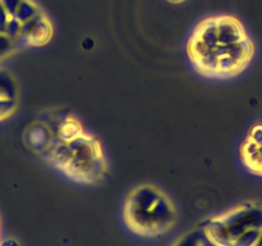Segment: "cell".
<instances>
[{
    "label": "cell",
    "instance_id": "6da1fadb",
    "mask_svg": "<svg viewBox=\"0 0 262 246\" xmlns=\"http://www.w3.org/2000/svg\"><path fill=\"white\" fill-rule=\"evenodd\" d=\"M254 42L236 17H207L194 27L186 54L198 75L210 80L239 76L254 57Z\"/></svg>",
    "mask_w": 262,
    "mask_h": 246
},
{
    "label": "cell",
    "instance_id": "7a4b0ae2",
    "mask_svg": "<svg viewBox=\"0 0 262 246\" xmlns=\"http://www.w3.org/2000/svg\"><path fill=\"white\" fill-rule=\"evenodd\" d=\"M44 158L66 177L82 185H98L110 172L102 144L86 131L69 141H55Z\"/></svg>",
    "mask_w": 262,
    "mask_h": 246
},
{
    "label": "cell",
    "instance_id": "3957f363",
    "mask_svg": "<svg viewBox=\"0 0 262 246\" xmlns=\"http://www.w3.org/2000/svg\"><path fill=\"white\" fill-rule=\"evenodd\" d=\"M128 230L143 237H158L175 226L178 210L172 200L158 187L143 183L131 190L123 205Z\"/></svg>",
    "mask_w": 262,
    "mask_h": 246
},
{
    "label": "cell",
    "instance_id": "277c9868",
    "mask_svg": "<svg viewBox=\"0 0 262 246\" xmlns=\"http://www.w3.org/2000/svg\"><path fill=\"white\" fill-rule=\"evenodd\" d=\"M248 230H262V207L256 203H244L212 218L206 223L202 233L215 245L229 246Z\"/></svg>",
    "mask_w": 262,
    "mask_h": 246
},
{
    "label": "cell",
    "instance_id": "5b68a950",
    "mask_svg": "<svg viewBox=\"0 0 262 246\" xmlns=\"http://www.w3.org/2000/svg\"><path fill=\"white\" fill-rule=\"evenodd\" d=\"M239 155L248 172L262 177V123L249 130L239 147Z\"/></svg>",
    "mask_w": 262,
    "mask_h": 246
},
{
    "label": "cell",
    "instance_id": "8992f818",
    "mask_svg": "<svg viewBox=\"0 0 262 246\" xmlns=\"http://www.w3.org/2000/svg\"><path fill=\"white\" fill-rule=\"evenodd\" d=\"M53 34L54 29L52 22L41 12L29 22L22 24L21 31L16 40L21 41L26 46H44L50 42Z\"/></svg>",
    "mask_w": 262,
    "mask_h": 246
},
{
    "label": "cell",
    "instance_id": "52a82bcc",
    "mask_svg": "<svg viewBox=\"0 0 262 246\" xmlns=\"http://www.w3.org/2000/svg\"><path fill=\"white\" fill-rule=\"evenodd\" d=\"M24 141L30 152L45 157L55 142L54 132L48 120H35L25 130Z\"/></svg>",
    "mask_w": 262,
    "mask_h": 246
},
{
    "label": "cell",
    "instance_id": "ba28073f",
    "mask_svg": "<svg viewBox=\"0 0 262 246\" xmlns=\"http://www.w3.org/2000/svg\"><path fill=\"white\" fill-rule=\"evenodd\" d=\"M48 123L54 132L55 141H69L85 132L81 122L72 114L57 117L53 119V123H50L49 120Z\"/></svg>",
    "mask_w": 262,
    "mask_h": 246
},
{
    "label": "cell",
    "instance_id": "9c48e42d",
    "mask_svg": "<svg viewBox=\"0 0 262 246\" xmlns=\"http://www.w3.org/2000/svg\"><path fill=\"white\" fill-rule=\"evenodd\" d=\"M40 13H41V11H40L39 6L35 3L34 0H22L12 18H14L19 23L24 24Z\"/></svg>",
    "mask_w": 262,
    "mask_h": 246
},
{
    "label": "cell",
    "instance_id": "30bf717a",
    "mask_svg": "<svg viewBox=\"0 0 262 246\" xmlns=\"http://www.w3.org/2000/svg\"><path fill=\"white\" fill-rule=\"evenodd\" d=\"M18 89L13 76L6 69L0 68V99L2 97H12L17 99Z\"/></svg>",
    "mask_w": 262,
    "mask_h": 246
},
{
    "label": "cell",
    "instance_id": "8fae6325",
    "mask_svg": "<svg viewBox=\"0 0 262 246\" xmlns=\"http://www.w3.org/2000/svg\"><path fill=\"white\" fill-rule=\"evenodd\" d=\"M261 230H248L234 238L229 246H256Z\"/></svg>",
    "mask_w": 262,
    "mask_h": 246
},
{
    "label": "cell",
    "instance_id": "7c38bea8",
    "mask_svg": "<svg viewBox=\"0 0 262 246\" xmlns=\"http://www.w3.org/2000/svg\"><path fill=\"white\" fill-rule=\"evenodd\" d=\"M18 103L17 99H12V97H2L0 99V122L6 120L7 118L11 117L14 112H16Z\"/></svg>",
    "mask_w": 262,
    "mask_h": 246
},
{
    "label": "cell",
    "instance_id": "4fadbf2b",
    "mask_svg": "<svg viewBox=\"0 0 262 246\" xmlns=\"http://www.w3.org/2000/svg\"><path fill=\"white\" fill-rule=\"evenodd\" d=\"M173 246H203V233L190 232L181 237Z\"/></svg>",
    "mask_w": 262,
    "mask_h": 246
},
{
    "label": "cell",
    "instance_id": "5bb4252c",
    "mask_svg": "<svg viewBox=\"0 0 262 246\" xmlns=\"http://www.w3.org/2000/svg\"><path fill=\"white\" fill-rule=\"evenodd\" d=\"M13 45L14 40L12 37H9L8 35L0 34V59H3L13 50Z\"/></svg>",
    "mask_w": 262,
    "mask_h": 246
},
{
    "label": "cell",
    "instance_id": "9a60e30c",
    "mask_svg": "<svg viewBox=\"0 0 262 246\" xmlns=\"http://www.w3.org/2000/svg\"><path fill=\"white\" fill-rule=\"evenodd\" d=\"M9 21H11V16H9L8 12L6 11L3 4L0 3V34L7 35Z\"/></svg>",
    "mask_w": 262,
    "mask_h": 246
},
{
    "label": "cell",
    "instance_id": "2e32d148",
    "mask_svg": "<svg viewBox=\"0 0 262 246\" xmlns=\"http://www.w3.org/2000/svg\"><path fill=\"white\" fill-rule=\"evenodd\" d=\"M21 2L22 0H0V3L3 4V7L6 8V11L8 12V14L11 16V18L13 17L14 12H16V9L18 8V6Z\"/></svg>",
    "mask_w": 262,
    "mask_h": 246
},
{
    "label": "cell",
    "instance_id": "e0dca14e",
    "mask_svg": "<svg viewBox=\"0 0 262 246\" xmlns=\"http://www.w3.org/2000/svg\"><path fill=\"white\" fill-rule=\"evenodd\" d=\"M0 246H19V243L14 240H6L4 242H0Z\"/></svg>",
    "mask_w": 262,
    "mask_h": 246
},
{
    "label": "cell",
    "instance_id": "ac0fdd59",
    "mask_svg": "<svg viewBox=\"0 0 262 246\" xmlns=\"http://www.w3.org/2000/svg\"><path fill=\"white\" fill-rule=\"evenodd\" d=\"M203 246H219V245H215L213 242H211L208 238H206V236L203 235Z\"/></svg>",
    "mask_w": 262,
    "mask_h": 246
},
{
    "label": "cell",
    "instance_id": "d6986e66",
    "mask_svg": "<svg viewBox=\"0 0 262 246\" xmlns=\"http://www.w3.org/2000/svg\"><path fill=\"white\" fill-rule=\"evenodd\" d=\"M167 2L171 4H181L184 2H186V0H167Z\"/></svg>",
    "mask_w": 262,
    "mask_h": 246
},
{
    "label": "cell",
    "instance_id": "ffe728a7",
    "mask_svg": "<svg viewBox=\"0 0 262 246\" xmlns=\"http://www.w3.org/2000/svg\"><path fill=\"white\" fill-rule=\"evenodd\" d=\"M256 246H262V230H261V232H259V237H258V240H257Z\"/></svg>",
    "mask_w": 262,
    "mask_h": 246
}]
</instances>
